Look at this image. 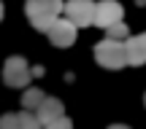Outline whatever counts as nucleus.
I'll list each match as a JSON object with an SVG mask.
<instances>
[{
    "label": "nucleus",
    "instance_id": "obj_8",
    "mask_svg": "<svg viewBox=\"0 0 146 129\" xmlns=\"http://www.w3.org/2000/svg\"><path fill=\"white\" fill-rule=\"evenodd\" d=\"M35 116H38V121H41V126H46V124H52L54 119L65 116V105L60 102L57 97H43V102L35 108Z\"/></svg>",
    "mask_w": 146,
    "mask_h": 129
},
{
    "label": "nucleus",
    "instance_id": "obj_7",
    "mask_svg": "<svg viewBox=\"0 0 146 129\" xmlns=\"http://www.w3.org/2000/svg\"><path fill=\"white\" fill-rule=\"evenodd\" d=\"M125 48H127V65H135V67L146 65V32L130 35L125 41Z\"/></svg>",
    "mask_w": 146,
    "mask_h": 129
},
{
    "label": "nucleus",
    "instance_id": "obj_4",
    "mask_svg": "<svg viewBox=\"0 0 146 129\" xmlns=\"http://www.w3.org/2000/svg\"><path fill=\"white\" fill-rule=\"evenodd\" d=\"M49 41H52V46L57 48H68L73 46V41H76V24L68 19V16H57V19L52 22V27L46 30Z\"/></svg>",
    "mask_w": 146,
    "mask_h": 129
},
{
    "label": "nucleus",
    "instance_id": "obj_5",
    "mask_svg": "<svg viewBox=\"0 0 146 129\" xmlns=\"http://www.w3.org/2000/svg\"><path fill=\"white\" fill-rule=\"evenodd\" d=\"M62 14L76 27H89L95 22V0H68L62 5Z\"/></svg>",
    "mask_w": 146,
    "mask_h": 129
},
{
    "label": "nucleus",
    "instance_id": "obj_11",
    "mask_svg": "<svg viewBox=\"0 0 146 129\" xmlns=\"http://www.w3.org/2000/svg\"><path fill=\"white\" fill-rule=\"evenodd\" d=\"M19 126L22 129H43L38 116H35V110H22L19 113Z\"/></svg>",
    "mask_w": 146,
    "mask_h": 129
},
{
    "label": "nucleus",
    "instance_id": "obj_15",
    "mask_svg": "<svg viewBox=\"0 0 146 129\" xmlns=\"http://www.w3.org/2000/svg\"><path fill=\"white\" fill-rule=\"evenodd\" d=\"M0 19H3V3H0Z\"/></svg>",
    "mask_w": 146,
    "mask_h": 129
},
{
    "label": "nucleus",
    "instance_id": "obj_2",
    "mask_svg": "<svg viewBox=\"0 0 146 129\" xmlns=\"http://www.w3.org/2000/svg\"><path fill=\"white\" fill-rule=\"evenodd\" d=\"M95 59L106 70H122L127 65V48L125 41H114V38H103L100 43H95Z\"/></svg>",
    "mask_w": 146,
    "mask_h": 129
},
{
    "label": "nucleus",
    "instance_id": "obj_17",
    "mask_svg": "<svg viewBox=\"0 0 146 129\" xmlns=\"http://www.w3.org/2000/svg\"><path fill=\"white\" fill-rule=\"evenodd\" d=\"M143 3H146V0H143Z\"/></svg>",
    "mask_w": 146,
    "mask_h": 129
},
{
    "label": "nucleus",
    "instance_id": "obj_1",
    "mask_svg": "<svg viewBox=\"0 0 146 129\" xmlns=\"http://www.w3.org/2000/svg\"><path fill=\"white\" fill-rule=\"evenodd\" d=\"M62 0H27L25 3V14L30 19V24L38 32H46L52 27V22L62 14Z\"/></svg>",
    "mask_w": 146,
    "mask_h": 129
},
{
    "label": "nucleus",
    "instance_id": "obj_3",
    "mask_svg": "<svg viewBox=\"0 0 146 129\" xmlns=\"http://www.w3.org/2000/svg\"><path fill=\"white\" fill-rule=\"evenodd\" d=\"M30 78H33V70H30V65H27L25 57H8V59H5V65H3V81H5V86L25 89L27 83H30Z\"/></svg>",
    "mask_w": 146,
    "mask_h": 129
},
{
    "label": "nucleus",
    "instance_id": "obj_12",
    "mask_svg": "<svg viewBox=\"0 0 146 129\" xmlns=\"http://www.w3.org/2000/svg\"><path fill=\"white\" fill-rule=\"evenodd\" d=\"M0 129H22L19 126V113H5V116H0Z\"/></svg>",
    "mask_w": 146,
    "mask_h": 129
},
{
    "label": "nucleus",
    "instance_id": "obj_10",
    "mask_svg": "<svg viewBox=\"0 0 146 129\" xmlns=\"http://www.w3.org/2000/svg\"><path fill=\"white\" fill-rule=\"evenodd\" d=\"M106 38H114V41H127L130 38V32H127V24H122V22H114V24L106 27Z\"/></svg>",
    "mask_w": 146,
    "mask_h": 129
},
{
    "label": "nucleus",
    "instance_id": "obj_6",
    "mask_svg": "<svg viewBox=\"0 0 146 129\" xmlns=\"http://www.w3.org/2000/svg\"><path fill=\"white\" fill-rule=\"evenodd\" d=\"M122 16H125V8H122V3H116V0H100V3H95V27H108L114 24V22H122Z\"/></svg>",
    "mask_w": 146,
    "mask_h": 129
},
{
    "label": "nucleus",
    "instance_id": "obj_9",
    "mask_svg": "<svg viewBox=\"0 0 146 129\" xmlns=\"http://www.w3.org/2000/svg\"><path fill=\"white\" fill-rule=\"evenodd\" d=\"M43 97H46V94H43L41 89H25V94H22V108L25 110H35L38 105L43 102Z\"/></svg>",
    "mask_w": 146,
    "mask_h": 129
},
{
    "label": "nucleus",
    "instance_id": "obj_14",
    "mask_svg": "<svg viewBox=\"0 0 146 129\" xmlns=\"http://www.w3.org/2000/svg\"><path fill=\"white\" fill-rule=\"evenodd\" d=\"M108 129H130V126H125V124H111Z\"/></svg>",
    "mask_w": 146,
    "mask_h": 129
},
{
    "label": "nucleus",
    "instance_id": "obj_16",
    "mask_svg": "<svg viewBox=\"0 0 146 129\" xmlns=\"http://www.w3.org/2000/svg\"><path fill=\"white\" fill-rule=\"evenodd\" d=\"M143 105H146V94H143Z\"/></svg>",
    "mask_w": 146,
    "mask_h": 129
},
{
    "label": "nucleus",
    "instance_id": "obj_13",
    "mask_svg": "<svg viewBox=\"0 0 146 129\" xmlns=\"http://www.w3.org/2000/svg\"><path fill=\"white\" fill-rule=\"evenodd\" d=\"M43 129H73V121L68 119V116H60V119H54L52 124H46Z\"/></svg>",
    "mask_w": 146,
    "mask_h": 129
}]
</instances>
